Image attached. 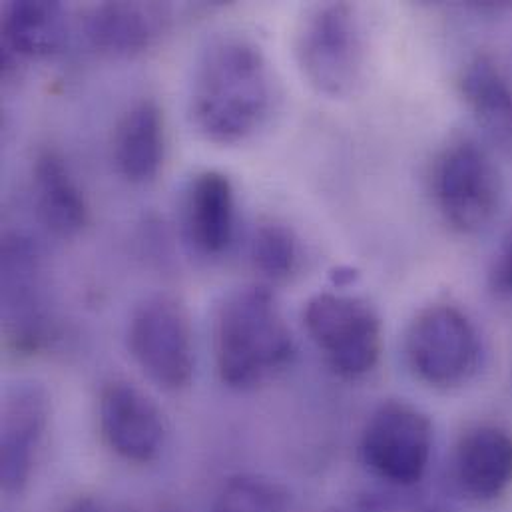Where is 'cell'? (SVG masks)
<instances>
[{
  "label": "cell",
  "mask_w": 512,
  "mask_h": 512,
  "mask_svg": "<svg viewBox=\"0 0 512 512\" xmlns=\"http://www.w3.org/2000/svg\"><path fill=\"white\" fill-rule=\"evenodd\" d=\"M50 399L42 385L28 381L10 387L2 401L0 483L6 495L26 489L42 447Z\"/></svg>",
  "instance_id": "8fae6325"
},
{
  "label": "cell",
  "mask_w": 512,
  "mask_h": 512,
  "mask_svg": "<svg viewBox=\"0 0 512 512\" xmlns=\"http://www.w3.org/2000/svg\"><path fill=\"white\" fill-rule=\"evenodd\" d=\"M435 429L421 409L407 401H385L367 419L359 455L363 465L393 487H415L429 471Z\"/></svg>",
  "instance_id": "ba28073f"
},
{
  "label": "cell",
  "mask_w": 512,
  "mask_h": 512,
  "mask_svg": "<svg viewBox=\"0 0 512 512\" xmlns=\"http://www.w3.org/2000/svg\"><path fill=\"white\" fill-rule=\"evenodd\" d=\"M166 156L164 112L156 100L132 104L116 124L114 164L130 184H150L158 178Z\"/></svg>",
  "instance_id": "9a60e30c"
},
{
  "label": "cell",
  "mask_w": 512,
  "mask_h": 512,
  "mask_svg": "<svg viewBox=\"0 0 512 512\" xmlns=\"http://www.w3.org/2000/svg\"><path fill=\"white\" fill-rule=\"evenodd\" d=\"M128 351L142 373L164 391L190 387L196 355L190 313L168 293L146 297L128 323Z\"/></svg>",
  "instance_id": "52a82bcc"
},
{
  "label": "cell",
  "mask_w": 512,
  "mask_h": 512,
  "mask_svg": "<svg viewBox=\"0 0 512 512\" xmlns=\"http://www.w3.org/2000/svg\"><path fill=\"white\" fill-rule=\"evenodd\" d=\"M252 261L257 273L269 283L291 281L303 263L297 234L281 222H263L252 240Z\"/></svg>",
  "instance_id": "d6986e66"
},
{
  "label": "cell",
  "mask_w": 512,
  "mask_h": 512,
  "mask_svg": "<svg viewBox=\"0 0 512 512\" xmlns=\"http://www.w3.org/2000/svg\"><path fill=\"white\" fill-rule=\"evenodd\" d=\"M487 283L493 295L501 299L512 297V226L503 236L495 256L491 259Z\"/></svg>",
  "instance_id": "44dd1931"
},
{
  "label": "cell",
  "mask_w": 512,
  "mask_h": 512,
  "mask_svg": "<svg viewBox=\"0 0 512 512\" xmlns=\"http://www.w3.org/2000/svg\"><path fill=\"white\" fill-rule=\"evenodd\" d=\"M431 186L443 220L465 236L487 230L505 200L499 166L483 146L469 138L451 142L439 154Z\"/></svg>",
  "instance_id": "3957f363"
},
{
  "label": "cell",
  "mask_w": 512,
  "mask_h": 512,
  "mask_svg": "<svg viewBox=\"0 0 512 512\" xmlns=\"http://www.w3.org/2000/svg\"><path fill=\"white\" fill-rule=\"evenodd\" d=\"M363 34L345 2L313 6L295 36V58L309 86L329 98L349 96L363 74Z\"/></svg>",
  "instance_id": "277c9868"
},
{
  "label": "cell",
  "mask_w": 512,
  "mask_h": 512,
  "mask_svg": "<svg viewBox=\"0 0 512 512\" xmlns=\"http://www.w3.org/2000/svg\"><path fill=\"white\" fill-rule=\"evenodd\" d=\"M32 190L38 218L54 236L74 238L88 226V202L58 152L44 150L36 156Z\"/></svg>",
  "instance_id": "2e32d148"
},
{
  "label": "cell",
  "mask_w": 512,
  "mask_h": 512,
  "mask_svg": "<svg viewBox=\"0 0 512 512\" xmlns=\"http://www.w3.org/2000/svg\"><path fill=\"white\" fill-rule=\"evenodd\" d=\"M459 88L489 142L512 156V88L499 64L477 54L463 68Z\"/></svg>",
  "instance_id": "e0dca14e"
},
{
  "label": "cell",
  "mask_w": 512,
  "mask_h": 512,
  "mask_svg": "<svg viewBox=\"0 0 512 512\" xmlns=\"http://www.w3.org/2000/svg\"><path fill=\"white\" fill-rule=\"evenodd\" d=\"M2 323L16 353H34L48 335L42 265L36 246L22 234L2 240Z\"/></svg>",
  "instance_id": "9c48e42d"
},
{
  "label": "cell",
  "mask_w": 512,
  "mask_h": 512,
  "mask_svg": "<svg viewBox=\"0 0 512 512\" xmlns=\"http://www.w3.org/2000/svg\"><path fill=\"white\" fill-rule=\"evenodd\" d=\"M60 512H108V509L100 501H96L92 497H84V499H76L74 503H70L64 511Z\"/></svg>",
  "instance_id": "7402d4cb"
},
{
  "label": "cell",
  "mask_w": 512,
  "mask_h": 512,
  "mask_svg": "<svg viewBox=\"0 0 512 512\" xmlns=\"http://www.w3.org/2000/svg\"><path fill=\"white\" fill-rule=\"evenodd\" d=\"M218 375L236 391L267 383L291 363L293 333L265 285L232 291L218 309L214 325Z\"/></svg>",
  "instance_id": "7a4b0ae2"
},
{
  "label": "cell",
  "mask_w": 512,
  "mask_h": 512,
  "mask_svg": "<svg viewBox=\"0 0 512 512\" xmlns=\"http://www.w3.org/2000/svg\"><path fill=\"white\" fill-rule=\"evenodd\" d=\"M275 84L263 52L244 36H220L202 52L190 94L198 132L214 144H240L269 120Z\"/></svg>",
  "instance_id": "6da1fadb"
},
{
  "label": "cell",
  "mask_w": 512,
  "mask_h": 512,
  "mask_svg": "<svg viewBox=\"0 0 512 512\" xmlns=\"http://www.w3.org/2000/svg\"><path fill=\"white\" fill-rule=\"evenodd\" d=\"M405 357L421 383L443 391L457 389L479 371L481 335L465 311L449 303H433L409 323Z\"/></svg>",
  "instance_id": "5b68a950"
},
{
  "label": "cell",
  "mask_w": 512,
  "mask_h": 512,
  "mask_svg": "<svg viewBox=\"0 0 512 512\" xmlns=\"http://www.w3.org/2000/svg\"><path fill=\"white\" fill-rule=\"evenodd\" d=\"M98 423L106 447L134 465L156 461L168 435L160 407L128 381L104 385L98 399Z\"/></svg>",
  "instance_id": "30bf717a"
},
{
  "label": "cell",
  "mask_w": 512,
  "mask_h": 512,
  "mask_svg": "<svg viewBox=\"0 0 512 512\" xmlns=\"http://www.w3.org/2000/svg\"><path fill=\"white\" fill-rule=\"evenodd\" d=\"M164 8L144 2H104L84 18L90 46L106 56L130 58L146 52L164 30Z\"/></svg>",
  "instance_id": "5bb4252c"
},
{
  "label": "cell",
  "mask_w": 512,
  "mask_h": 512,
  "mask_svg": "<svg viewBox=\"0 0 512 512\" xmlns=\"http://www.w3.org/2000/svg\"><path fill=\"white\" fill-rule=\"evenodd\" d=\"M182 224L190 246L206 257L222 256L236 234V192L218 170L196 174L182 204Z\"/></svg>",
  "instance_id": "4fadbf2b"
},
{
  "label": "cell",
  "mask_w": 512,
  "mask_h": 512,
  "mask_svg": "<svg viewBox=\"0 0 512 512\" xmlns=\"http://www.w3.org/2000/svg\"><path fill=\"white\" fill-rule=\"evenodd\" d=\"M216 512H287V491L259 475H238L224 483L216 499Z\"/></svg>",
  "instance_id": "ffe728a7"
},
{
  "label": "cell",
  "mask_w": 512,
  "mask_h": 512,
  "mask_svg": "<svg viewBox=\"0 0 512 512\" xmlns=\"http://www.w3.org/2000/svg\"><path fill=\"white\" fill-rule=\"evenodd\" d=\"M307 335L331 371L343 379L369 375L383 351V327L371 303L357 295L325 291L303 311Z\"/></svg>",
  "instance_id": "8992f818"
},
{
  "label": "cell",
  "mask_w": 512,
  "mask_h": 512,
  "mask_svg": "<svg viewBox=\"0 0 512 512\" xmlns=\"http://www.w3.org/2000/svg\"><path fill=\"white\" fill-rule=\"evenodd\" d=\"M68 38V20L60 2H10L2 14L4 56L46 58L58 54Z\"/></svg>",
  "instance_id": "ac0fdd59"
},
{
  "label": "cell",
  "mask_w": 512,
  "mask_h": 512,
  "mask_svg": "<svg viewBox=\"0 0 512 512\" xmlns=\"http://www.w3.org/2000/svg\"><path fill=\"white\" fill-rule=\"evenodd\" d=\"M459 491L481 505L495 503L512 487V433L501 425H477L463 433L453 457Z\"/></svg>",
  "instance_id": "7c38bea8"
}]
</instances>
